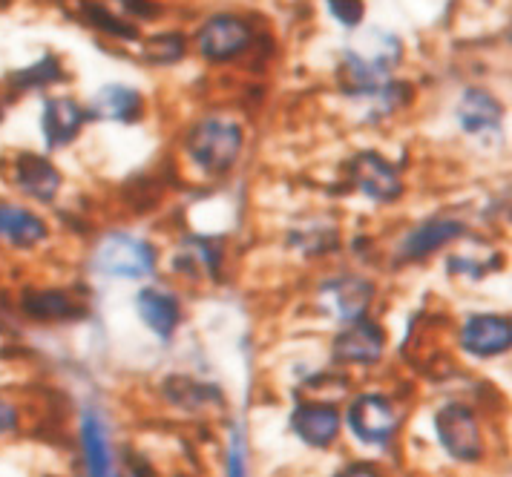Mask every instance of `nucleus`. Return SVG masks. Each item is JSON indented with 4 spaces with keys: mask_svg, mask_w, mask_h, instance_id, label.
<instances>
[{
    "mask_svg": "<svg viewBox=\"0 0 512 477\" xmlns=\"http://www.w3.org/2000/svg\"><path fill=\"white\" fill-rule=\"evenodd\" d=\"M400 61V41L389 32L374 29L360 38V44L343 49L340 61V90L349 98H372Z\"/></svg>",
    "mask_w": 512,
    "mask_h": 477,
    "instance_id": "1",
    "label": "nucleus"
},
{
    "mask_svg": "<svg viewBox=\"0 0 512 477\" xmlns=\"http://www.w3.org/2000/svg\"><path fill=\"white\" fill-rule=\"evenodd\" d=\"M242 144H245V133L231 118H202L185 138L190 161L208 176L228 173L242 153Z\"/></svg>",
    "mask_w": 512,
    "mask_h": 477,
    "instance_id": "2",
    "label": "nucleus"
},
{
    "mask_svg": "<svg viewBox=\"0 0 512 477\" xmlns=\"http://www.w3.org/2000/svg\"><path fill=\"white\" fill-rule=\"evenodd\" d=\"M159 253L150 242L130 233H110L98 242L90 268L113 279H141L156 271Z\"/></svg>",
    "mask_w": 512,
    "mask_h": 477,
    "instance_id": "3",
    "label": "nucleus"
},
{
    "mask_svg": "<svg viewBox=\"0 0 512 477\" xmlns=\"http://www.w3.org/2000/svg\"><path fill=\"white\" fill-rule=\"evenodd\" d=\"M435 434L452 460L478 463L484 457V437H481L478 417L464 403H446L435 414Z\"/></svg>",
    "mask_w": 512,
    "mask_h": 477,
    "instance_id": "4",
    "label": "nucleus"
},
{
    "mask_svg": "<svg viewBox=\"0 0 512 477\" xmlns=\"http://www.w3.org/2000/svg\"><path fill=\"white\" fill-rule=\"evenodd\" d=\"M349 429L366 446H386L395 437L400 417L389 397L383 394H360L349 409Z\"/></svg>",
    "mask_w": 512,
    "mask_h": 477,
    "instance_id": "5",
    "label": "nucleus"
},
{
    "mask_svg": "<svg viewBox=\"0 0 512 477\" xmlns=\"http://www.w3.org/2000/svg\"><path fill=\"white\" fill-rule=\"evenodd\" d=\"M349 176L354 190H360L366 199H372L377 205H392L403 196V182H400L397 167L374 150L357 153L349 161Z\"/></svg>",
    "mask_w": 512,
    "mask_h": 477,
    "instance_id": "6",
    "label": "nucleus"
},
{
    "mask_svg": "<svg viewBox=\"0 0 512 477\" xmlns=\"http://www.w3.org/2000/svg\"><path fill=\"white\" fill-rule=\"evenodd\" d=\"M251 23L236 18V15H213L210 21L202 23L199 35H196V46L199 52L213 61V64H225L239 58L248 46H251Z\"/></svg>",
    "mask_w": 512,
    "mask_h": 477,
    "instance_id": "7",
    "label": "nucleus"
},
{
    "mask_svg": "<svg viewBox=\"0 0 512 477\" xmlns=\"http://www.w3.org/2000/svg\"><path fill=\"white\" fill-rule=\"evenodd\" d=\"M317 299H320L323 311L334 314L343 322H351V319L366 317L374 299V285L363 276H337V279H326L320 285Z\"/></svg>",
    "mask_w": 512,
    "mask_h": 477,
    "instance_id": "8",
    "label": "nucleus"
},
{
    "mask_svg": "<svg viewBox=\"0 0 512 477\" xmlns=\"http://www.w3.org/2000/svg\"><path fill=\"white\" fill-rule=\"evenodd\" d=\"M334 360L354 365H374L386 351V334L380 325H374L366 317L351 319L349 328H343L334 337Z\"/></svg>",
    "mask_w": 512,
    "mask_h": 477,
    "instance_id": "9",
    "label": "nucleus"
},
{
    "mask_svg": "<svg viewBox=\"0 0 512 477\" xmlns=\"http://www.w3.org/2000/svg\"><path fill=\"white\" fill-rule=\"evenodd\" d=\"M512 345L510 319L501 314H475L461 328V348L472 357H498Z\"/></svg>",
    "mask_w": 512,
    "mask_h": 477,
    "instance_id": "10",
    "label": "nucleus"
},
{
    "mask_svg": "<svg viewBox=\"0 0 512 477\" xmlns=\"http://www.w3.org/2000/svg\"><path fill=\"white\" fill-rule=\"evenodd\" d=\"M291 432L311 449H328L340 434V411L328 403H300L291 411Z\"/></svg>",
    "mask_w": 512,
    "mask_h": 477,
    "instance_id": "11",
    "label": "nucleus"
},
{
    "mask_svg": "<svg viewBox=\"0 0 512 477\" xmlns=\"http://www.w3.org/2000/svg\"><path fill=\"white\" fill-rule=\"evenodd\" d=\"M222 242L210 236H185L182 245L173 253V271L185 273L190 279H219L222 268Z\"/></svg>",
    "mask_w": 512,
    "mask_h": 477,
    "instance_id": "12",
    "label": "nucleus"
},
{
    "mask_svg": "<svg viewBox=\"0 0 512 477\" xmlns=\"http://www.w3.org/2000/svg\"><path fill=\"white\" fill-rule=\"evenodd\" d=\"M84 121H87V110L75 98H47L44 115H41V130H44L49 150L72 144L81 133Z\"/></svg>",
    "mask_w": 512,
    "mask_h": 477,
    "instance_id": "13",
    "label": "nucleus"
},
{
    "mask_svg": "<svg viewBox=\"0 0 512 477\" xmlns=\"http://www.w3.org/2000/svg\"><path fill=\"white\" fill-rule=\"evenodd\" d=\"M464 233L466 225L458 219H429L412 233H406V239L400 245V259L403 262H423L426 256L438 253L443 245L461 239Z\"/></svg>",
    "mask_w": 512,
    "mask_h": 477,
    "instance_id": "14",
    "label": "nucleus"
},
{
    "mask_svg": "<svg viewBox=\"0 0 512 477\" xmlns=\"http://www.w3.org/2000/svg\"><path fill=\"white\" fill-rule=\"evenodd\" d=\"M455 115H458V124H461L464 133H469V136H487V133H495L501 127L504 107L487 90L469 87L461 95V101L455 107Z\"/></svg>",
    "mask_w": 512,
    "mask_h": 477,
    "instance_id": "15",
    "label": "nucleus"
},
{
    "mask_svg": "<svg viewBox=\"0 0 512 477\" xmlns=\"http://www.w3.org/2000/svg\"><path fill=\"white\" fill-rule=\"evenodd\" d=\"M15 184L24 190L26 196H32L35 202L49 205L58 196V190H61V173L44 156L21 153L15 159Z\"/></svg>",
    "mask_w": 512,
    "mask_h": 477,
    "instance_id": "16",
    "label": "nucleus"
},
{
    "mask_svg": "<svg viewBox=\"0 0 512 477\" xmlns=\"http://www.w3.org/2000/svg\"><path fill=\"white\" fill-rule=\"evenodd\" d=\"M141 113H144V101H141L139 90L124 87V84H107L93 95L87 118L133 124V121H139Z\"/></svg>",
    "mask_w": 512,
    "mask_h": 477,
    "instance_id": "17",
    "label": "nucleus"
},
{
    "mask_svg": "<svg viewBox=\"0 0 512 477\" xmlns=\"http://www.w3.org/2000/svg\"><path fill=\"white\" fill-rule=\"evenodd\" d=\"M136 311L144 319V325L159 337V340H170L182 322V308L179 299L164 294L159 288H144L136 299Z\"/></svg>",
    "mask_w": 512,
    "mask_h": 477,
    "instance_id": "18",
    "label": "nucleus"
},
{
    "mask_svg": "<svg viewBox=\"0 0 512 477\" xmlns=\"http://www.w3.org/2000/svg\"><path fill=\"white\" fill-rule=\"evenodd\" d=\"M81 452H84L87 472L93 477H107L116 472L113 469V449H110L107 423L95 411H87L84 420H81Z\"/></svg>",
    "mask_w": 512,
    "mask_h": 477,
    "instance_id": "19",
    "label": "nucleus"
},
{
    "mask_svg": "<svg viewBox=\"0 0 512 477\" xmlns=\"http://www.w3.org/2000/svg\"><path fill=\"white\" fill-rule=\"evenodd\" d=\"M21 308L26 317L38 319V322H70L87 314V308L64 291H35V288L24 291Z\"/></svg>",
    "mask_w": 512,
    "mask_h": 477,
    "instance_id": "20",
    "label": "nucleus"
},
{
    "mask_svg": "<svg viewBox=\"0 0 512 477\" xmlns=\"http://www.w3.org/2000/svg\"><path fill=\"white\" fill-rule=\"evenodd\" d=\"M47 225L41 216L29 213L26 207L0 205V239L15 248H35L47 239Z\"/></svg>",
    "mask_w": 512,
    "mask_h": 477,
    "instance_id": "21",
    "label": "nucleus"
},
{
    "mask_svg": "<svg viewBox=\"0 0 512 477\" xmlns=\"http://www.w3.org/2000/svg\"><path fill=\"white\" fill-rule=\"evenodd\" d=\"M164 397L187 411H205V409H222L225 406V397L222 391L210 383H199V380H190V377H170L164 383Z\"/></svg>",
    "mask_w": 512,
    "mask_h": 477,
    "instance_id": "22",
    "label": "nucleus"
},
{
    "mask_svg": "<svg viewBox=\"0 0 512 477\" xmlns=\"http://www.w3.org/2000/svg\"><path fill=\"white\" fill-rule=\"evenodd\" d=\"M64 67L55 55H44L41 61H35L32 67L18 69L9 75V84L18 87V90H41V87H49V84H58L64 81Z\"/></svg>",
    "mask_w": 512,
    "mask_h": 477,
    "instance_id": "23",
    "label": "nucleus"
},
{
    "mask_svg": "<svg viewBox=\"0 0 512 477\" xmlns=\"http://www.w3.org/2000/svg\"><path fill=\"white\" fill-rule=\"evenodd\" d=\"M291 245L300 250L303 256H323L328 250L340 248V233L331 225L311 222L303 230H291Z\"/></svg>",
    "mask_w": 512,
    "mask_h": 477,
    "instance_id": "24",
    "label": "nucleus"
},
{
    "mask_svg": "<svg viewBox=\"0 0 512 477\" xmlns=\"http://www.w3.org/2000/svg\"><path fill=\"white\" fill-rule=\"evenodd\" d=\"M84 15H87V21L93 23V26H98L101 32L116 35L121 41H136V38H139L136 26L118 21L116 15H110V12H107L104 6H98V3H84Z\"/></svg>",
    "mask_w": 512,
    "mask_h": 477,
    "instance_id": "25",
    "label": "nucleus"
},
{
    "mask_svg": "<svg viewBox=\"0 0 512 477\" xmlns=\"http://www.w3.org/2000/svg\"><path fill=\"white\" fill-rule=\"evenodd\" d=\"M147 58L156 61V64H176L185 58V38L176 35V32H167L159 35L147 44Z\"/></svg>",
    "mask_w": 512,
    "mask_h": 477,
    "instance_id": "26",
    "label": "nucleus"
},
{
    "mask_svg": "<svg viewBox=\"0 0 512 477\" xmlns=\"http://www.w3.org/2000/svg\"><path fill=\"white\" fill-rule=\"evenodd\" d=\"M501 268V256H489V262H475L469 256H449L446 271L452 276H469V279H481L484 273Z\"/></svg>",
    "mask_w": 512,
    "mask_h": 477,
    "instance_id": "27",
    "label": "nucleus"
},
{
    "mask_svg": "<svg viewBox=\"0 0 512 477\" xmlns=\"http://www.w3.org/2000/svg\"><path fill=\"white\" fill-rule=\"evenodd\" d=\"M326 3L334 21H340L346 29H357L363 23V12H366L363 0H326Z\"/></svg>",
    "mask_w": 512,
    "mask_h": 477,
    "instance_id": "28",
    "label": "nucleus"
},
{
    "mask_svg": "<svg viewBox=\"0 0 512 477\" xmlns=\"http://www.w3.org/2000/svg\"><path fill=\"white\" fill-rule=\"evenodd\" d=\"M248 472V443L242 437V429H233L228 440V475L239 477Z\"/></svg>",
    "mask_w": 512,
    "mask_h": 477,
    "instance_id": "29",
    "label": "nucleus"
},
{
    "mask_svg": "<svg viewBox=\"0 0 512 477\" xmlns=\"http://www.w3.org/2000/svg\"><path fill=\"white\" fill-rule=\"evenodd\" d=\"M121 6H124V12H130L136 18H144V21H153V18L162 15L159 3H153V0H121Z\"/></svg>",
    "mask_w": 512,
    "mask_h": 477,
    "instance_id": "30",
    "label": "nucleus"
},
{
    "mask_svg": "<svg viewBox=\"0 0 512 477\" xmlns=\"http://www.w3.org/2000/svg\"><path fill=\"white\" fill-rule=\"evenodd\" d=\"M18 426V411L12 409L6 400H0V434L12 432Z\"/></svg>",
    "mask_w": 512,
    "mask_h": 477,
    "instance_id": "31",
    "label": "nucleus"
},
{
    "mask_svg": "<svg viewBox=\"0 0 512 477\" xmlns=\"http://www.w3.org/2000/svg\"><path fill=\"white\" fill-rule=\"evenodd\" d=\"M343 475H374L372 463H351V469H343Z\"/></svg>",
    "mask_w": 512,
    "mask_h": 477,
    "instance_id": "32",
    "label": "nucleus"
},
{
    "mask_svg": "<svg viewBox=\"0 0 512 477\" xmlns=\"http://www.w3.org/2000/svg\"><path fill=\"white\" fill-rule=\"evenodd\" d=\"M0 121H3V110H0Z\"/></svg>",
    "mask_w": 512,
    "mask_h": 477,
    "instance_id": "33",
    "label": "nucleus"
}]
</instances>
